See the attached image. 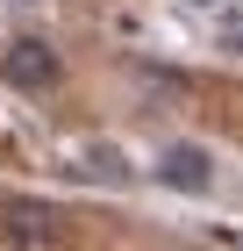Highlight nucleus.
Listing matches in <instances>:
<instances>
[{
    "mask_svg": "<svg viewBox=\"0 0 243 251\" xmlns=\"http://www.w3.org/2000/svg\"><path fill=\"white\" fill-rule=\"evenodd\" d=\"M0 72H7V86H22V94H50L57 79H65V58H57L43 36H15L0 50Z\"/></svg>",
    "mask_w": 243,
    "mask_h": 251,
    "instance_id": "1",
    "label": "nucleus"
},
{
    "mask_svg": "<svg viewBox=\"0 0 243 251\" xmlns=\"http://www.w3.org/2000/svg\"><path fill=\"white\" fill-rule=\"evenodd\" d=\"M186 7H222V0H186Z\"/></svg>",
    "mask_w": 243,
    "mask_h": 251,
    "instance_id": "4",
    "label": "nucleus"
},
{
    "mask_svg": "<svg viewBox=\"0 0 243 251\" xmlns=\"http://www.w3.org/2000/svg\"><path fill=\"white\" fill-rule=\"evenodd\" d=\"M150 173L172 194H215V151H207V144H165Z\"/></svg>",
    "mask_w": 243,
    "mask_h": 251,
    "instance_id": "2",
    "label": "nucleus"
},
{
    "mask_svg": "<svg viewBox=\"0 0 243 251\" xmlns=\"http://www.w3.org/2000/svg\"><path fill=\"white\" fill-rule=\"evenodd\" d=\"M7 237H15L22 251H50L57 237H65V215H57L50 201H15V208H7Z\"/></svg>",
    "mask_w": 243,
    "mask_h": 251,
    "instance_id": "3",
    "label": "nucleus"
}]
</instances>
